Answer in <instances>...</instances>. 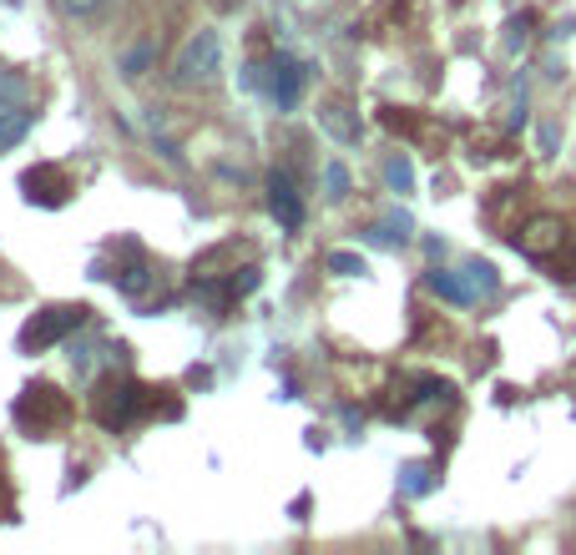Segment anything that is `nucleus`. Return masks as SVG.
Returning <instances> with one entry per match:
<instances>
[{
    "instance_id": "obj_4",
    "label": "nucleus",
    "mask_w": 576,
    "mask_h": 555,
    "mask_svg": "<svg viewBox=\"0 0 576 555\" xmlns=\"http://www.w3.org/2000/svg\"><path fill=\"white\" fill-rule=\"evenodd\" d=\"M268 213L278 217L284 233H299L303 227V202H299V188H294L288 172H274V178H268Z\"/></svg>"
},
{
    "instance_id": "obj_7",
    "label": "nucleus",
    "mask_w": 576,
    "mask_h": 555,
    "mask_svg": "<svg viewBox=\"0 0 576 555\" xmlns=\"http://www.w3.org/2000/svg\"><path fill=\"white\" fill-rule=\"evenodd\" d=\"M21 404H36V429H41V425H61V419H66V409H72V404L61 399L51 384H41V389H25Z\"/></svg>"
},
{
    "instance_id": "obj_8",
    "label": "nucleus",
    "mask_w": 576,
    "mask_h": 555,
    "mask_svg": "<svg viewBox=\"0 0 576 555\" xmlns=\"http://www.w3.org/2000/svg\"><path fill=\"white\" fill-rule=\"evenodd\" d=\"M25 188H31V192L46 188V192H41V202H61L66 192H72V182H66L61 167H36V172H25Z\"/></svg>"
},
{
    "instance_id": "obj_6",
    "label": "nucleus",
    "mask_w": 576,
    "mask_h": 555,
    "mask_svg": "<svg viewBox=\"0 0 576 555\" xmlns=\"http://www.w3.org/2000/svg\"><path fill=\"white\" fill-rule=\"evenodd\" d=\"M562 243H566L562 217H536V223H526V233H521V248H526L531 258H546V253H556Z\"/></svg>"
},
{
    "instance_id": "obj_3",
    "label": "nucleus",
    "mask_w": 576,
    "mask_h": 555,
    "mask_svg": "<svg viewBox=\"0 0 576 555\" xmlns=\"http://www.w3.org/2000/svg\"><path fill=\"white\" fill-rule=\"evenodd\" d=\"M303 86H309V72H303V61L294 56H274V66H268V96H274L278 111H294L299 107Z\"/></svg>"
},
{
    "instance_id": "obj_13",
    "label": "nucleus",
    "mask_w": 576,
    "mask_h": 555,
    "mask_svg": "<svg viewBox=\"0 0 576 555\" xmlns=\"http://www.w3.org/2000/svg\"><path fill=\"white\" fill-rule=\"evenodd\" d=\"M324 188H329V202H344V198H349V172H344V162H329V167H324Z\"/></svg>"
},
{
    "instance_id": "obj_1",
    "label": "nucleus",
    "mask_w": 576,
    "mask_h": 555,
    "mask_svg": "<svg viewBox=\"0 0 576 555\" xmlns=\"http://www.w3.org/2000/svg\"><path fill=\"white\" fill-rule=\"evenodd\" d=\"M223 76V36L213 25H198L188 41H182L178 61H172V82L178 86H213Z\"/></svg>"
},
{
    "instance_id": "obj_2",
    "label": "nucleus",
    "mask_w": 576,
    "mask_h": 555,
    "mask_svg": "<svg viewBox=\"0 0 576 555\" xmlns=\"http://www.w3.org/2000/svg\"><path fill=\"white\" fill-rule=\"evenodd\" d=\"M82 323H86L82 303H56V308L36 313V319L21 329V349H51V343H61L72 329H82Z\"/></svg>"
},
{
    "instance_id": "obj_17",
    "label": "nucleus",
    "mask_w": 576,
    "mask_h": 555,
    "mask_svg": "<svg viewBox=\"0 0 576 555\" xmlns=\"http://www.w3.org/2000/svg\"><path fill=\"white\" fill-rule=\"evenodd\" d=\"M152 61V46H137L132 56H127V76H142V66Z\"/></svg>"
},
{
    "instance_id": "obj_12",
    "label": "nucleus",
    "mask_w": 576,
    "mask_h": 555,
    "mask_svg": "<svg viewBox=\"0 0 576 555\" xmlns=\"http://www.w3.org/2000/svg\"><path fill=\"white\" fill-rule=\"evenodd\" d=\"M370 237H374V243H405V237H409V217L405 213H390Z\"/></svg>"
},
{
    "instance_id": "obj_10",
    "label": "nucleus",
    "mask_w": 576,
    "mask_h": 555,
    "mask_svg": "<svg viewBox=\"0 0 576 555\" xmlns=\"http://www.w3.org/2000/svg\"><path fill=\"white\" fill-rule=\"evenodd\" d=\"M319 121H324V131H334L339 142H360V121L349 117V107H339V102H329V107L319 111Z\"/></svg>"
},
{
    "instance_id": "obj_9",
    "label": "nucleus",
    "mask_w": 576,
    "mask_h": 555,
    "mask_svg": "<svg viewBox=\"0 0 576 555\" xmlns=\"http://www.w3.org/2000/svg\"><path fill=\"white\" fill-rule=\"evenodd\" d=\"M425 284H430L435 293L445 298V303H460V308H470V303H476V288H470L466 278H450V273H440V268H435L430 278H425Z\"/></svg>"
},
{
    "instance_id": "obj_11",
    "label": "nucleus",
    "mask_w": 576,
    "mask_h": 555,
    "mask_svg": "<svg viewBox=\"0 0 576 555\" xmlns=\"http://www.w3.org/2000/svg\"><path fill=\"white\" fill-rule=\"evenodd\" d=\"M111 284H117L121 293H142V288L152 284V268H147V258H142V253H132V268L111 273Z\"/></svg>"
},
{
    "instance_id": "obj_5",
    "label": "nucleus",
    "mask_w": 576,
    "mask_h": 555,
    "mask_svg": "<svg viewBox=\"0 0 576 555\" xmlns=\"http://www.w3.org/2000/svg\"><path fill=\"white\" fill-rule=\"evenodd\" d=\"M137 404H142V389L121 378V384H111V389H107V399L96 404V419H102L107 429H121L137 414Z\"/></svg>"
},
{
    "instance_id": "obj_14",
    "label": "nucleus",
    "mask_w": 576,
    "mask_h": 555,
    "mask_svg": "<svg viewBox=\"0 0 576 555\" xmlns=\"http://www.w3.org/2000/svg\"><path fill=\"white\" fill-rule=\"evenodd\" d=\"M329 273H339V278H360L364 258L360 253H329Z\"/></svg>"
},
{
    "instance_id": "obj_16",
    "label": "nucleus",
    "mask_w": 576,
    "mask_h": 555,
    "mask_svg": "<svg viewBox=\"0 0 576 555\" xmlns=\"http://www.w3.org/2000/svg\"><path fill=\"white\" fill-rule=\"evenodd\" d=\"M102 6H107V0H61V11L72 15V21H92Z\"/></svg>"
},
{
    "instance_id": "obj_15",
    "label": "nucleus",
    "mask_w": 576,
    "mask_h": 555,
    "mask_svg": "<svg viewBox=\"0 0 576 555\" xmlns=\"http://www.w3.org/2000/svg\"><path fill=\"white\" fill-rule=\"evenodd\" d=\"M384 182H390L395 192H409V162L405 157H390V162H384Z\"/></svg>"
}]
</instances>
